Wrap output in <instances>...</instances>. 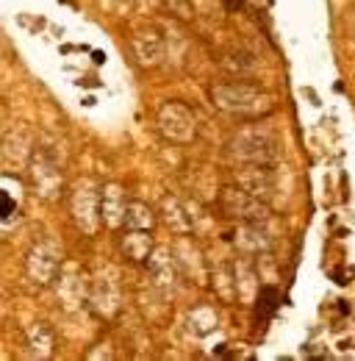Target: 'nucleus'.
<instances>
[{
  "label": "nucleus",
  "mask_w": 355,
  "mask_h": 361,
  "mask_svg": "<svg viewBox=\"0 0 355 361\" xmlns=\"http://www.w3.org/2000/svg\"><path fill=\"white\" fill-rule=\"evenodd\" d=\"M275 300H278V292H275V289H266L264 295H261V303H259V314L261 317L272 314V312H275V306H278Z\"/></svg>",
  "instance_id": "f257e3e1"
}]
</instances>
